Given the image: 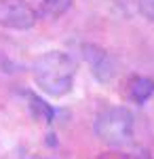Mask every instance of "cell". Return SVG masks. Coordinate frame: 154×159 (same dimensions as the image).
Returning a JSON list of instances; mask_svg holds the SVG:
<instances>
[{"label":"cell","instance_id":"obj_1","mask_svg":"<svg viewBox=\"0 0 154 159\" xmlns=\"http://www.w3.org/2000/svg\"><path fill=\"white\" fill-rule=\"evenodd\" d=\"M36 85L51 98L66 96L74 85L76 76V60L66 51H47L36 57L32 66Z\"/></svg>","mask_w":154,"mask_h":159},{"label":"cell","instance_id":"obj_2","mask_svg":"<svg viewBox=\"0 0 154 159\" xmlns=\"http://www.w3.org/2000/svg\"><path fill=\"white\" fill-rule=\"evenodd\" d=\"M93 132L108 147L114 148L127 147L133 142V134H135L133 112L125 106H110L95 117Z\"/></svg>","mask_w":154,"mask_h":159},{"label":"cell","instance_id":"obj_3","mask_svg":"<svg viewBox=\"0 0 154 159\" xmlns=\"http://www.w3.org/2000/svg\"><path fill=\"white\" fill-rule=\"evenodd\" d=\"M36 11L25 0H0V25L9 30H30L36 24Z\"/></svg>","mask_w":154,"mask_h":159},{"label":"cell","instance_id":"obj_4","mask_svg":"<svg viewBox=\"0 0 154 159\" xmlns=\"http://www.w3.org/2000/svg\"><path fill=\"white\" fill-rule=\"evenodd\" d=\"M84 60L89 61L91 66V72L99 83H108L112 76H114V60L108 55L101 47H95V45H84L83 47Z\"/></svg>","mask_w":154,"mask_h":159},{"label":"cell","instance_id":"obj_5","mask_svg":"<svg viewBox=\"0 0 154 159\" xmlns=\"http://www.w3.org/2000/svg\"><path fill=\"white\" fill-rule=\"evenodd\" d=\"M127 96L135 104H146L154 96V81L150 76H142V74L131 76L127 83Z\"/></svg>","mask_w":154,"mask_h":159},{"label":"cell","instance_id":"obj_6","mask_svg":"<svg viewBox=\"0 0 154 159\" xmlns=\"http://www.w3.org/2000/svg\"><path fill=\"white\" fill-rule=\"evenodd\" d=\"M72 2L74 0H42L40 2V11L49 19H57L72 7Z\"/></svg>","mask_w":154,"mask_h":159},{"label":"cell","instance_id":"obj_7","mask_svg":"<svg viewBox=\"0 0 154 159\" xmlns=\"http://www.w3.org/2000/svg\"><path fill=\"white\" fill-rule=\"evenodd\" d=\"M97 159H148V155L143 153H122V151H108V153H101Z\"/></svg>","mask_w":154,"mask_h":159},{"label":"cell","instance_id":"obj_8","mask_svg":"<svg viewBox=\"0 0 154 159\" xmlns=\"http://www.w3.org/2000/svg\"><path fill=\"white\" fill-rule=\"evenodd\" d=\"M139 11L146 19L154 24V0H139Z\"/></svg>","mask_w":154,"mask_h":159}]
</instances>
